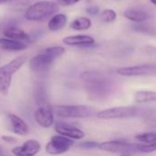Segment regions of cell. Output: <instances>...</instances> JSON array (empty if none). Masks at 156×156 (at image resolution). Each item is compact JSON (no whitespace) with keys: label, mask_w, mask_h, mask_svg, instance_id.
<instances>
[{"label":"cell","mask_w":156,"mask_h":156,"mask_svg":"<svg viewBox=\"0 0 156 156\" xmlns=\"http://www.w3.org/2000/svg\"><path fill=\"white\" fill-rule=\"evenodd\" d=\"M91 25L92 23H91L90 18L87 16H79L71 21V23L69 24V27L73 30L83 31V30H88L89 28H90Z\"/></svg>","instance_id":"ffe728a7"},{"label":"cell","mask_w":156,"mask_h":156,"mask_svg":"<svg viewBox=\"0 0 156 156\" xmlns=\"http://www.w3.org/2000/svg\"><path fill=\"white\" fill-rule=\"evenodd\" d=\"M54 114L60 118L82 119L97 114V111L87 105H50Z\"/></svg>","instance_id":"8992f818"},{"label":"cell","mask_w":156,"mask_h":156,"mask_svg":"<svg viewBox=\"0 0 156 156\" xmlns=\"http://www.w3.org/2000/svg\"><path fill=\"white\" fill-rule=\"evenodd\" d=\"M7 121H8L9 130L12 133H14L15 134L25 136L28 133L29 129H28L27 124L18 116H16L13 113H8Z\"/></svg>","instance_id":"5bb4252c"},{"label":"cell","mask_w":156,"mask_h":156,"mask_svg":"<svg viewBox=\"0 0 156 156\" xmlns=\"http://www.w3.org/2000/svg\"><path fill=\"white\" fill-rule=\"evenodd\" d=\"M85 11L87 12V14L90 16H96L100 13V8L97 5H90V6H88Z\"/></svg>","instance_id":"83f0119b"},{"label":"cell","mask_w":156,"mask_h":156,"mask_svg":"<svg viewBox=\"0 0 156 156\" xmlns=\"http://www.w3.org/2000/svg\"><path fill=\"white\" fill-rule=\"evenodd\" d=\"M65 48L61 46L48 47L42 53L34 56L29 61V68L33 72L42 73L48 71L55 60L65 53Z\"/></svg>","instance_id":"7a4b0ae2"},{"label":"cell","mask_w":156,"mask_h":156,"mask_svg":"<svg viewBox=\"0 0 156 156\" xmlns=\"http://www.w3.org/2000/svg\"><path fill=\"white\" fill-rule=\"evenodd\" d=\"M68 16L65 14H55L48 22V27L52 32L61 30L67 24Z\"/></svg>","instance_id":"e0dca14e"},{"label":"cell","mask_w":156,"mask_h":156,"mask_svg":"<svg viewBox=\"0 0 156 156\" xmlns=\"http://www.w3.org/2000/svg\"><path fill=\"white\" fill-rule=\"evenodd\" d=\"M3 35L5 36V37L16 39L19 41H27L29 38L28 35L24 30L14 26L5 28V30L3 31Z\"/></svg>","instance_id":"d6986e66"},{"label":"cell","mask_w":156,"mask_h":156,"mask_svg":"<svg viewBox=\"0 0 156 156\" xmlns=\"http://www.w3.org/2000/svg\"><path fill=\"white\" fill-rule=\"evenodd\" d=\"M26 61L27 56L21 55L0 67V93L2 95L6 96L8 94L13 75L25 64Z\"/></svg>","instance_id":"5b68a950"},{"label":"cell","mask_w":156,"mask_h":156,"mask_svg":"<svg viewBox=\"0 0 156 156\" xmlns=\"http://www.w3.org/2000/svg\"><path fill=\"white\" fill-rule=\"evenodd\" d=\"M41 149L40 144L37 140H27L22 145L16 146L11 150L15 156H35Z\"/></svg>","instance_id":"7c38bea8"},{"label":"cell","mask_w":156,"mask_h":156,"mask_svg":"<svg viewBox=\"0 0 156 156\" xmlns=\"http://www.w3.org/2000/svg\"><path fill=\"white\" fill-rule=\"evenodd\" d=\"M144 113H146V111L144 107L138 105H131L105 109L103 111L98 112L96 116L101 120H116L138 117Z\"/></svg>","instance_id":"277c9868"},{"label":"cell","mask_w":156,"mask_h":156,"mask_svg":"<svg viewBox=\"0 0 156 156\" xmlns=\"http://www.w3.org/2000/svg\"><path fill=\"white\" fill-rule=\"evenodd\" d=\"M34 118L36 122L42 128H50L54 123V113L49 104L38 106L35 112Z\"/></svg>","instance_id":"30bf717a"},{"label":"cell","mask_w":156,"mask_h":156,"mask_svg":"<svg viewBox=\"0 0 156 156\" xmlns=\"http://www.w3.org/2000/svg\"><path fill=\"white\" fill-rule=\"evenodd\" d=\"M0 156H4V152H3V150H2V148H1V146H0Z\"/></svg>","instance_id":"f546056e"},{"label":"cell","mask_w":156,"mask_h":156,"mask_svg":"<svg viewBox=\"0 0 156 156\" xmlns=\"http://www.w3.org/2000/svg\"><path fill=\"white\" fill-rule=\"evenodd\" d=\"M133 101L137 104L156 102V91L138 90L133 94Z\"/></svg>","instance_id":"ac0fdd59"},{"label":"cell","mask_w":156,"mask_h":156,"mask_svg":"<svg viewBox=\"0 0 156 156\" xmlns=\"http://www.w3.org/2000/svg\"><path fill=\"white\" fill-rule=\"evenodd\" d=\"M143 144H136V143H130L129 141L125 140H112L102 142L100 144L98 149L113 154H133V153H141Z\"/></svg>","instance_id":"52a82bcc"},{"label":"cell","mask_w":156,"mask_h":156,"mask_svg":"<svg viewBox=\"0 0 156 156\" xmlns=\"http://www.w3.org/2000/svg\"><path fill=\"white\" fill-rule=\"evenodd\" d=\"M63 43L70 47H80L87 48L91 47L95 44V39L89 35H73L68 36L63 38Z\"/></svg>","instance_id":"4fadbf2b"},{"label":"cell","mask_w":156,"mask_h":156,"mask_svg":"<svg viewBox=\"0 0 156 156\" xmlns=\"http://www.w3.org/2000/svg\"><path fill=\"white\" fill-rule=\"evenodd\" d=\"M55 131L58 134L72 140H81L85 137V133L82 130L67 122H58L55 125Z\"/></svg>","instance_id":"8fae6325"},{"label":"cell","mask_w":156,"mask_h":156,"mask_svg":"<svg viewBox=\"0 0 156 156\" xmlns=\"http://www.w3.org/2000/svg\"><path fill=\"white\" fill-rule=\"evenodd\" d=\"M1 3H5V0H0V4Z\"/></svg>","instance_id":"d6a6232c"},{"label":"cell","mask_w":156,"mask_h":156,"mask_svg":"<svg viewBox=\"0 0 156 156\" xmlns=\"http://www.w3.org/2000/svg\"><path fill=\"white\" fill-rule=\"evenodd\" d=\"M134 139L143 144H152L156 142V133L146 132V133H137L134 136Z\"/></svg>","instance_id":"7402d4cb"},{"label":"cell","mask_w":156,"mask_h":156,"mask_svg":"<svg viewBox=\"0 0 156 156\" xmlns=\"http://www.w3.org/2000/svg\"><path fill=\"white\" fill-rule=\"evenodd\" d=\"M81 80L85 82V89L88 95L93 100L104 99L112 90V82L99 71H84L81 74Z\"/></svg>","instance_id":"6da1fadb"},{"label":"cell","mask_w":156,"mask_h":156,"mask_svg":"<svg viewBox=\"0 0 156 156\" xmlns=\"http://www.w3.org/2000/svg\"><path fill=\"white\" fill-rule=\"evenodd\" d=\"M100 145V143L95 142V141H85L78 144V147L80 149H85V150H90V149H95L98 148Z\"/></svg>","instance_id":"d4e9b609"},{"label":"cell","mask_w":156,"mask_h":156,"mask_svg":"<svg viewBox=\"0 0 156 156\" xmlns=\"http://www.w3.org/2000/svg\"><path fill=\"white\" fill-rule=\"evenodd\" d=\"M2 140L5 141V142H6V143H9V144H15V143H16V139H15L12 136H8V135L2 136Z\"/></svg>","instance_id":"f1b7e54d"},{"label":"cell","mask_w":156,"mask_h":156,"mask_svg":"<svg viewBox=\"0 0 156 156\" xmlns=\"http://www.w3.org/2000/svg\"><path fill=\"white\" fill-rule=\"evenodd\" d=\"M117 18V13L113 9H105L101 13V19L105 23H112Z\"/></svg>","instance_id":"603a6c76"},{"label":"cell","mask_w":156,"mask_h":156,"mask_svg":"<svg viewBox=\"0 0 156 156\" xmlns=\"http://www.w3.org/2000/svg\"><path fill=\"white\" fill-rule=\"evenodd\" d=\"M58 4L53 1L41 0L29 5L25 12V18L29 21H44L58 11Z\"/></svg>","instance_id":"3957f363"},{"label":"cell","mask_w":156,"mask_h":156,"mask_svg":"<svg viewBox=\"0 0 156 156\" xmlns=\"http://www.w3.org/2000/svg\"><path fill=\"white\" fill-rule=\"evenodd\" d=\"M35 100L38 106L47 105L48 103V98H47V92L43 85L37 84L35 89Z\"/></svg>","instance_id":"44dd1931"},{"label":"cell","mask_w":156,"mask_h":156,"mask_svg":"<svg viewBox=\"0 0 156 156\" xmlns=\"http://www.w3.org/2000/svg\"><path fill=\"white\" fill-rule=\"evenodd\" d=\"M0 48L6 51H21L27 48V44L24 41L11 39L7 37H0Z\"/></svg>","instance_id":"2e32d148"},{"label":"cell","mask_w":156,"mask_h":156,"mask_svg":"<svg viewBox=\"0 0 156 156\" xmlns=\"http://www.w3.org/2000/svg\"><path fill=\"white\" fill-rule=\"evenodd\" d=\"M8 1H13V0H5V2H8Z\"/></svg>","instance_id":"836d02e7"},{"label":"cell","mask_w":156,"mask_h":156,"mask_svg":"<svg viewBox=\"0 0 156 156\" xmlns=\"http://www.w3.org/2000/svg\"><path fill=\"white\" fill-rule=\"evenodd\" d=\"M80 0H57L58 4L61 6H69L79 3Z\"/></svg>","instance_id":"4316f807"},{"label":"cell","mask_w":156,"mask_h":156,"mask_svg":"<svg viewBox=\"0 0 156 156\" xmlns=\"http://www.w3.org/2000/svg\"><path fill=\"white\" fill-rule=\"evenodd\" d=\"M133 30L140 32V33H144V34H149V35H154L155 34V30L154 27H152L149 25L144 24V23H136L135 25L133 26Z\"/></svg>","instance_id":"cb8c5ba5"},{"label":"cell","mask_w":156,"mask_h":156,"mask_svg":"<svg viewBox=\"0 0 156 156\" xmlns=\"http://www.w3.org/2000/svg\"><path fill=\"white\" fill-rule=\"evenodd\" d=\"M150 2L153 4V5H156V0H150Z\"/></svg>","instance_id":"4dcf8cb0"},{"label":"cell","mask_w":156,"mask_h":156,"mask_svg":"<svg viewBox=\"0 0 156 156\" xmlns=\"http://www.w3.org/2000/svg\"><path fill=\"white\" fill-rule=\"evenodd\" d=\"M74 145V141L62 135H54L46 145V152L51 155H58L67 153Z\"/></svg>","instance_id":"ba28073f"},{"label":"cell","mask_w":156,"mask_h":156,"mask_svg":"<svg viewBox=\"0 0 156 156\" xmlns=\"http://www.w3.org/2000/svg\"><path fill=\"white\" fill-rule=\"evenodd\" d=\"M120 156H131V154H120Z\"/></svg>","instance_id":"1f68e13d"},{"label":"cell","mask_w":156,"mask_h":156,"mask_svg":"<svg viewBox=\"0 0 156 156\" xmlns=\"http://www.w3.org/2000/svg\"><path fill=\"white\" fill-rule=\"evenodd\" d=\"M156 151V142L152 144H143L141 153H153Z\"/></svg>","instance_id":"484cf974"},{"label":"cell","mask_w":156,"mask_h":156,"mask_svg":"<svg viewBox=\"0 0 156 156\" xmlns=\"http://www.w3.org/2000/svg\"><path fill=\"white\" fill-rule=\"evenodd\" d=\"M123 16L130 21L134 23H144L149 18V15L144 9L138 7H130L124 10Z\"/></svg>","instance_id":"9a60e30c"},{"label":"cell","mask_w":156,"mask_h":156,"mask_svg":"<svg viewBox=\"0 0 156 156\" xmlns=\"http://www.w3.org/2000/svg\"><path fill=\"white\" fill-rule=\"evenodd\" d=\"M117 73L123 77H139L156 74V64H140L122 67L117 69Z\"/></svg>","instance_id":"9c48e42d"}]
</instances>
